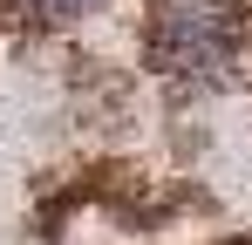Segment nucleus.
<instances>
[{
  "label": "nucleus",
  "mask_w": 252,
  "mask_h": 245,
  "mask_svg": "<svg viewBox=\"0 0 252 245\" xmlns=\"http://www.w3.org/2000/svg\"><path fill=\"white\" fill-rule=\"evenodd\" d=\"M150 55L191 82L225 75L246 55V7L239 0H164L150 21Z\"/></svg>",
  "instance_id": "f257e3e1"
},
{
  "label": "nucleus",
  "mask_w": 252,
  "mask_h": 245,
  "mask_svg": "<svg viewBox=\"0 0 252 245\" xmlns=\"http://www.w3.org/2000/svg\"><path fill=\"white\" fill-rule=\"evenodd\" d=\"M7 7H14V14H21V21H75V14H89V7H95V0H7Z\"/></svg>",
  "instance_id": "f03ea898"
}]
</instances>
